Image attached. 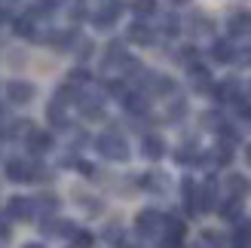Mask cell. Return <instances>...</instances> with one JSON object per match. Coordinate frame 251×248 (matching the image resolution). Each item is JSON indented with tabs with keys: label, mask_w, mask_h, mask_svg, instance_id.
<instances>
[{
	"label": "cell",
	"mask_w": 251,
	"mask_h": 248,
	"mask_svg": "<svg viewBox=\"0 0 251 248\" xmlns=\"http://www.w3.org/2000/svg\"><path fill=\"white\" fill-rule=\"evenodd\" d=\"M153 224H156V215L153 212H144L141 218H138V230H141V233H150V230H153Z\"/></svg>",
	"instance_id": "cell-2"
},
{
	"label": "cell",
	"mask_w": 251,
	"mask_h": 248,
	"mask_svg": "<svg viewBox=\"0 0 251 248\" xmlns=\"http://www.w3.org/2000/svg\"><path fill=\"white\" fill-rule=\"evenodd\" d=\"M248 159H251V147H248Z\"/></svg>",
	"instance_id": "cell-5"
},
{
	"label": "cell",
	"mask_w": 251,
	"mask_h": 248,
	"mask_svg": "<svg viewBox=\"0 0 251 248\" xmlns=\"http://www.w3.org/2000/svg\"><path fill=\"white\" fill-rule=\"evenodd\" d=\"M230 187H233V193H242V190H245V181L236 175V178H230Z\"/></svg>",
	"instance_id": "cell-4"
},
{
	"label": "cell",
	"mask_w": 251,
	"mask_h": 248,
	"mask_svg": "<svg viewBox=\"0 0 251 248\" xmlns=\"http://www.w3.org/2000/svg\"><path fill=\"white\" fill-rule=\"evenodd\" d=\"M144 150H147L150 156H159V153H162V144H159L156 138H147V144H144Z\"/></svg>",
	"instance_id": "cell-3"
},
{
	"label": "cell",
	"mask_w": 251,
	"mask_h": 248,
	"mask_svg": "<svg viewBox=\"0 0 251 248\" xmlns=\"http://www.w3.org/2000/svg\"><path fill=\"white\" fill-rule=\"evenodd\" d=\"M101 150H104L107 156H114V159H123V156H126V144L117 141V138H101Z\"/></svg>",
	"instance_id": "cell-1"
}]
</instances>
